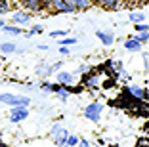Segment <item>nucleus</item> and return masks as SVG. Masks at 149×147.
<instances>
[{
  "label": "nucleus",
  "mask_w": 149,
  "mask_h": 147,
  "mask_svg": "<svg viewBox=\"0 0 149 147\" xmlns=\"http://www.w3.org/2000/svg\"><path fill=\"white\" fill-rule=\"evenodd\" d=\"M61 61H57V63H54V65H46V69H44V75L46 77H50V75H54V73H57V71L61 69Z\"/></svg>",
  "instance_id": "nucleus-17"
},
{
  "label": "nucleus",
  "mask_w": 149,
  "mask_h": 147,
  "mask_svg": "<svg viewBox=\"0 0 149 147\" xmlns=\"http://www.w3.org/2000/svg\"><path fill=\"white\" fill-rule=\"evenodd\" d=\"M31 12H27V10H17V12L12 13V19L15 25H27V23L31 21Z\"/></svg>",
  "instance_id": "nucleus-8"
},
{
  "label": "nucleus",
  "mask_w": 149,
  "mask_h": 147,
  "mask_svg": "<svg viewBox=\"0 0 149 147\" xmlns=\"http://www.w3.org/2000/svg\"><path fill=\"white\" fill-rule=\"evenodd\" d=\"M132 38H136L140 44H147V40H149V31H140L138 35H134Z\"/></svg>",
  "instance_id": "nucleus-19"
},
{
  "label": "nucleus",
  "mask_w": 149,
  "mask_h": 147,
  "mask_svg": "<svg viewBox=\"0 0 149 147\" xmlns=\"http://www.w3.org/2000/svg\"><path fill=\"white\" fill-rule=\"evenodd\" d=\"M141 59H143V67H145V73H147V52L141 56Z\"/></svg>",
  "instance_id": "nucleus-31"
},
{
  "label": "nucleus",
  "mask_w": 149,
  "mask_h": 147,
  "mask_svg": "<svg viewBox=\"0 0 149 147\" xmlns=\"http://www.w3.org/2000/svg\"><path fill=\"white\" fill-rule=\"evenodd\" d=\"M15 50H17V46H15L13 42H2L0 44V52L2 54H13Z\"/></svg>",
  "instance_id": "nucleus-16"
},
{
  "label": "nucleus",
  "mask_w": 149,
  "mask_h": 147,
  "mask_svg": "<svg viewBox=\"0 0 149 147\" xmlns=\"http://www.w3.org/2000/svg\"><path fill=\"white\" fill-rule=\"evenodd\" d=\"M82 86L84 88H90V90H97V88L101 86L100 73H92V71H88L86 75H82Z\"/></svg>",
  "instance_id": "nucleus-4"
},
{
  "label": "nucleus",
  "mask_w": 149,
  "mask_h": 147,
  "mask_svg": "<svg viewBox=\"0 0 149 147\" xmlns=\"http://www.w3.org/2000/svg\"><path fill=\"white\" fill-rule=\"evenodd\" d=\"M145 2H147V0H145Z\"/></svg>",
  "instance_id": "nucleus-34"
},
{
  "label": "nucleus",
  "mask_w": 149,
  "mask_h": 147,
  "mask_svg": "<svg viewBox=\"0 0 149 147\" xmlns=\"http://www.w3.org/2000/svg\"><path fill=\"white\" fill-rule=\"evenodd\" d=\"M57 82L63 84V86H71L74 82V75L69 71H57Z\"/></svg>",
  "instance_id": "nucleus-12"
},
{
  "label": "nucleus",
  "mask_w": 149,
  "mask_h": 147,
  "mask_svg": "<svg viewBox=\"0 0 149 147\" xmlns=\"http://www.w3.org/2000/svg\"><path fill=\"white\" fill-rule=\"evenodd\" d=\"M79 143H80L82 147H88V145H90V141H86V139H79Z\"/></svg>",
  "instance_id": "nucleus-32"
},
{
  "label": "nucleus",
  "mask_w": 149,
  "mask_h": 147,
  "mask_svg": "<svg viewBox=\"0 0 149 147\" xmlns=\"http://www.w3.org/2000/svg\"><path fill=\"white\" fill-rule=\"evenodd\" d=\"M124 92H126L130 98H134V100H141V101H147V88L140 86V84H128V86H124Z\"/></svg>",
  "instance_id": "nucleus-5"
},
{
  "label": "nucleus",
  "mask_w": 149,
  "mask_h": 147,
  "mask_svg": "<svg viewBox=\"0 0 149 147\" xmlns=\"http://www.w3.org/2000/svg\"><path fill=\"white\" fill-rule=\"evenodd\" d=\"M19 4H21L23 10H27V12H31V13H38L42 10L40 0H19Z\"/></svg>",
  "instance_id": "nucleus-9"
},
{
  "label": "nucleus",
  "mask_w": 149,
  "mask_h": 147,
  "mask_svg": "<svg viewBox=\"0 0 149 147\" xmlns=\"http://www.w3.org/2000/svg\"><path fill=\"white\" fill-rule=\"evenodd\" d=\"M113 86H117V80H101V86L100 88H105V90H109V88H113Z\"/></svg>",
  "instance_id": "nucleus-24"
},
{
  "label": "nucleus",
  "mask_w": 149,
  "mask_h": 147,
  "mask_svg": "<svg viewBox=\"0 0 149 147\" xmlns=\"http://www.w3.org/2000/svg\"><path fill=\"white\" fill-rule=\"evenodd\" d=\"M50 2H52V0H40V6H42V10H44V8H50Z\"/></svg>",
  "instance_id": "nucleus-30"
},
{
  "label": "nucleus",
  "mask_w": 149,
  "mask_h": 147,
  "mask_svg": "<svg viewBox=\"0 0 149 147\" xmlns=\"http://www.w3.org/2000/svg\"><path fill=\"white\" fill-rule=\"evenodd\" d=\"M65 35H67L65 31H52V33H50V36H52V38H63Z\"/></svg>",
  "instance_id": "nucleus-27"
},
{
  "label": "nucleus",
  "mask_w": 149,
  "mask_h": 147,
  "mask_svg": "<svg viewBox=\"0 0 149 147\" xmlns=\"http://www.w3.org/2000/svg\"><path fill=\"white\" fill-rule=\"evenodd\" d=\"M88 71H92V67H90L88 63H84V65H79V69H77V73H79V75H86Z\"/></svg>",
  "instance_id": "nucleus-23"
},
{
  "label": "nucleus",
  "mask_w": 149,
  "mask_h": 147,
  "mask_svg": "<svg viewBox=\"0 0 149 147\" xmlns=\"http://www.w3.org/2000/svg\"><path fill=\"white\" fill-rule=\"evenodd\" d=\"M128 19L134 23H140V21H147V17H145V13L143 12H132L130 15H128Z\"/></svg>",
  "instance_id": "nucleus-18"
},
{
  "label": "nucleus",
  "mask_w": 149,
  "mask_h": 147,
  "mask_svg": "<svg viewBox=\"0 0 149 147\" xmlns=\"http://www.w3.org/2000/svg\"><path fill=\"white\" fill-rule=\"evenodd\" d=\"M4 25H6V23H4V21H2V19H0V29H2V27H4Z\"/></svg>",
  "instance_id": "nucleus-33"
},
{
  "label": "nucleus",
  "mask_w": 149,
  "mask_h": 147,
  "mask_svg": "<svg viewBox=\"0 0 149 147\" xmlns=\"http://www.w3.org/2000/svg\"><path fill=\"white\" fill-rule=\"evenodd\" d=\"M96 36L101 40V44H103V46H111V44H113V40H115L113 33H107V31H96Z\"/></svg>",
  "instance_id": "nucleus-13"
},
{
  "label": "nucleus",
  "mask_w": 149,
  "mask_h": 147,
  "mask_svg": "<svg viewBox=\"0 0 149 147\" xmlns=\"http://www.w3.org/2000/svg\"><path fill=\"white\" fill-rule=\"evenodd\" d=\"M50 8H54L59 13H74L77 12L71 4H67L65 0H52V2H50Z\"/></svg>",
  "instance_id": "nucleus-7"
},
{
  "label": "nucleus",
  "mask_w": 149,
  "mask_h": 147,
  "mask_svg": "<svg viewBox=\"0 0 149 147\" xmlns=\"http://www.w3.org/2000/svg\"><path fill=\"white\" fill-rule=\"evenodd\" d=\"M0 103L8 105V107H29L31 105V98L29 95H17V94H0Z\"/></svg>",
  "instance_id": "nucleus-1"
},
{
  "label": "nucleus",
  "mask_w": 149,
  "mask_h": 147,
  "mask_svg": "<svg viewBox=\"0 0 149 147\" xmlns=\"http://www.w3.org/2000/svg\"><path fill=\"white\" fill-rule=\"evenodd\" d=\"M136 31L140 33V31H149V25H147V21H140L136 25Z\"/></svg>",
  "instance_id": "nucleus-28"
},
{
  "label": "nucleus",
  "mask_w": 149,
  "mask_h": 147,
  "mask_svg": "<svg viewBox=\"0 0 149 147\" xmlns=\"http://www.w3.org/2000/svg\"><path fill=\"white\" fill-rule=\"evenodd\" d=\"M59 54H61V56H69V48L67 46H59Z\"/></svg>",
  "instance_id": "nucleus-29"
},
{
  "label": "nucleus",
  "mask_w": 149,
  "mask_h": 147,
  "mask_svg": "<svg viewBox=\"0 0 149 147\" xmlns=\"http://www.w3.org/2000/svg\"><path fill=\"white\" fill-rule=\"evenodd\" d=\"M67 134H69V130H67L65 126H61V124H54L52 130H50V138L54 139L56 145H65Z\"/></svg>",
  "instance_id": "nucleus-3"
},
{
  "label": "nucleus",
  "mask_w": 149,
  "mask_h": 147,
  "mask_svg": "<svg viewBox=\"0 0 149 147\" xmlns=\"http://www.w3.org/2000/svg\"><path fill=\"white\" fill-rule=\"evenodd\" d=\"M0 31H2V33H6V35H15V36L23 33V31H21V27H13V25H4Z\"/></svg>",
  "instance_id": "nucleus-15"
},
{
  "label": "nucleus",
  "mask_w": 149,
  "mask_h": 147,
  "mask_svg": "<svg viewBox=\"0 0 149 147\" xmlns=\"http://www.w3.org/2000/svg\"><path fill=\"white\" fill-rule=\"evenodd\" d=\"M42 31H44L42 25H35L31 31H29V33H27V36H33V35H36V33H42Z\"/></svg>",
  "instance_id": "nucleus-25"
},
{
  "label": "nucleus",
  "mask_w": 149,
  "mask_h": 147,
  "mask_svg": "<svg viewBox=\"0 0 149 147\" xmlns=\"http://www.w3.org/2000/svg\"><path fill=\"white\" fill-rule=\"evenodd\" d=\"M65 145H69V147L79 145V138H77L74 134H67V138H65Z\"/></svg>",
  "instance_id": "nucleus-22"
},
{
  "label": "nucleus",
  "mask_w": 149,
  "mask_h": 147,
  "mask_svg": "<svg viewBox=\"0 0 149 147\" xmlns=\"http://www.w3.org/2000/svg\"><path fill=\"white\" fill-rule=\"evenodd\" d=\"M124 48L128 52H138V50H141V44L136 38H128V40H124Z\"/></svg>",
  "instance_id": "nucleus-14"
},
{
  "label": "nucleus",
  "mask_w": 149,
  "mask_h": 147,
  "mask_svg": "<svg viewBox=\"0 0 149 147\" xmlns=\"http://www.w3.org/2000/svg\"><path fill=\"white\" fill-rule=\"evenodd\" d=\"M101 113H103V103L92 101V103H88L86 107H84V118H88L90 122H100Z\"/></svg>",
  "instance_id": "nucleus-2"
},
{
  "label": "nucleus",
  "mask_w": 149,
  "mask_h": 147,
  "mask_svg": "<svg viewBox=\"0 0 149 147\" xmlns=\"http://www.w3.org/2000/svg\"><path fill=\"white\" fill-rule=\"evenodd\" d=\"M27 117H29V107H21V105H17V107H12V113H10V122L17 124V122H23Z\"/></svg>",
  "instance_id": "nucleus-6"
},
{
  "label": "nucleus",
  "mask_w": 149,
  "mask_h": 147,
  "mask_svg": "<svg viewBox=\"0 0 149 147\" xmlns=\"http://www.w3.org/2000/svg\"><path fill=\"white\" fill-rule=\"evenodd\" d=\"M40 90H42L44 94H52V84L50 82H42L40 84Z\"/></svg>",
  "instance_id": "nucleus-26"
},
{
  "label": "nucleus",
  "mask_w": 149,
  "mask_h": 147,
  "mask_svg": "<svg viewBox=\"0 0 149 147\" xmlns=\"http://www.w3.org/2000/svg\"><path fill=\"white\" fill-rule=\"evenodd\" d=\"M96 6H101L103 10H107V12H113V10H117L118 6H120V0H92Z\"/></svg>",
  "instance_id": "nucleus-11"
},
{
  "label": "nucleus",
  "mask_w": 149,
  "mask_h": 147,
  "mask_svg": "<svg viewBox=\"0 0 149 147\" xmlns=\"http://www.w3.org/2000/svg\"><path fill=\"white\" fill-rule=\"evenodd\" d=\"M10 10H12V6H10V0H0V15H6Z\"/></svg>",
  "instance_id": "nucleus-21"
},
{
  "label": "nucleus",
  "mask_w": 149,
  "mask_h": 147,
  "mask_svg": "<svg viewBox=\"0 0 149 147\" xmlns=\"http://www.w3.org/2000/svg\"><path fill=\"white\" fill-rule=\"evenodd\" d=\"M77 42H79V38H74V36H67V35H65V38L59 40V46H73V44H77Z\"/></svg>",
  "instance_id": "nucleus-20"
},
{
  "label": "nucleus",
  "mask_w": 149,
  "mask_h": 147,
  "mask_svg": "<svg viewBox=\"0 0 149 147\" xmlns=\"http://www.w3.org/2000/svg\"><path fill=\"white\" fill-rule=\"evenodd\" d=\"M67 4H71L77 12H86V10H90L94 6L92 0H65Z\"/></svg>",
  "instance_id": "nucleus-10"
}]
</instances>
